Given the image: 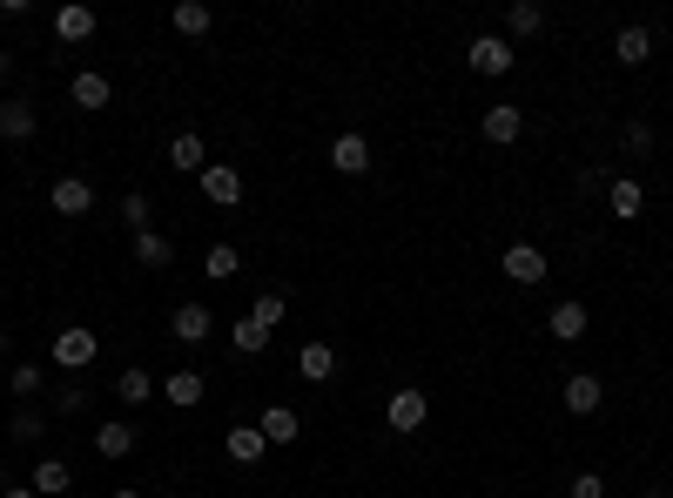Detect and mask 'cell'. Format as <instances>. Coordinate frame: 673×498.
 <instances>
[{
    "label": "cell",
    "instance_id": "15",
    "mask_svg": "<svg viewBox=\"0 0 673 498\" xmlns=\"http://www.w3.org/2000/svg\"><path fill=\"white\" fill-rule=\"evenodd\" d=\"M297 377H303V385H331V377H337V351H331V343H303V351H297Z\"/></svg>",
    "mask_w": 673,
    "mask_h": 498
},
{
    "label": "cell",
    "instance_id": "24",
    "mask_svg": "<svg viewBox=\"0 0 673 498\" xmlns=\"http://www.w3.org/2000/svg\"><path fill=\"white\" fill-rule=\"evenodd\" d=\"M135 438H142V432L129 425V417H115V425H101V432H95V451H101V458H129V451H135Z\"/></svg>",
    "mask_w": 673,
    "mask_h": 498
},
{
    "label": "cell",
    "instance_id": "35",
    "mask_svg": "<svg viewBox=\"0 0 673 498\" xmlns=\"http://www.w3.org/2000/svg\"><path fill=\"white\" fill-rule=\"evenodd\" d=\"M55 411H61V417H82V411H88V391H82V385H61V391H55Z\"/></svg>",
    "mask_w": 673,
    "mask_h": 498
},
{
    "label": "cell",
    "instance_id": "7",
    "mask_svg": "<svg viewBox=\"0 0 673 498\" xmlns=\"http://www.w3.org/2000/svg\"><path fill=\"white\" fill-rule=\"evenodd\" d=\"M600 404H606V377H600V371H573V377H566V411H573V417H592Z\"/></svg>",
    "mask_w": 673,
    "mask_h": 498
},
{
    "label": "cell",
    "instance_id": "40",
    "mask_svg": "<svg viewBox=\"0 0 673 498\" xmlns=\"http://www.w3.org/2000/svg\"><path fill=\"white\" fill-rule=\"evenodd\" d=\"M0 351H8V324H0Z\"/></svg>",
    "mask_w": 673,
    "mask_h": 498
},
{
    "label": "cell",
    "instance_id": "6",
    "mask_svg": "<svg viewBox=\"0 0 673 498\" xmlns=\"http://www.w3.org/2000/svg\"><path fill=\"white\" fill-rule=\"evenodd\" d=\"M195 182H203V196H209L216 209H236V203H243V169H236V162H209Z\"/></svg>",
    "mask_w": 673,
    "mask_h": 498
},
{
    "label": "cell",
    "instance_id": "41",
    "mask_svg": "<svg viewBox=\"0 0 673 498\" xmlns=\"http://www.w3.org/2000/svg\"><path fill=\"white\" fill-rule=\"evenodd\" d=\"M640 498H666V491H640Z\"/></svg>",
    "mask_w": 673,
    "mask_h": 498
},
{
    "label": "cell",
    "instance_id": "21",
    "mask_svg": "<svg viewBox=\"0 0 673 498\" xmlns=\"http://www.w3.org/2000/svg\"><path fill=\"white\" fill-rule=\"evenodd\" d=\"M135 263H142V270H169V263H176V243L163 236V229H142V236H135Z\"/></svg>",
    "mask_w": 673,
    "mask_h": 498
},
{
    "label": "cell",
    "instance_id": "19",
    "mask_svg": "<svg viewBox=\"0 0 673 498\" xmlns=\"http://www.w3.org/2000/svg\"><path fill=\"white\" fill-rule=\"evenodd\" d=\"M41 498H68L74 491V472H68V458H41V465H34V478H27Z\"/></svg>",
    "mask_w": 673,
    "mask_h": 498
},
{
    "label": "cell",
    "instance_id": "20",
    "mask_svg": "<svg viewBox=\"0 0 673 498\" xmlns=\"http://www.w3.org/2000/svg\"><path fill=\"white\" fill-rule=\"evenodd\" d=\"M169 162H176L182 175H203V169H209V148H203V135H195V129H182V135L169 142Z\"/></svg>",
    "mask_w": 673,
    "mask_h": 498
},
{
    "label": "cell",
    "instance_id": "25",
    "mask_svg": "<svg viewBox=\"0 0 673 498\" xmlns=\"http://www.w3.org/2000/svg\"><path fill=\"white\" fill-rule=\"evenodd\" d=\"M505 27L519 34V41H532V34H545V8H539V0H512V8H505Z\"/></svg>",
    "mask_w": 673,
    "mask_h": 498
},
{
    "label": "cell",
    "instance_id": "27",
    "mask_svg": "<svg viewBox=\"0 0 673 498\" xmlns=\"http://www.w3.org/2000/svg\"><path fill=\"white\" fill-rule=\"evenodd\" d=\"M203 277H209V283H229V277H243V256H236L229 243H216V250L203 256Z\"/></svg>",
    "mask_w": 673,
    "mask_h": 498
},
{
    "label": "cell",
    "instance_id": "13",
    "mask_svg": "<svg viewBox=\"0 0 673 498\" xmlns=\"http://www.w3.org/2000/svg\"><path fill=\"white\" fill-rule=\"evenodd\" d=\"M163 398H169L176 411H195V404L209 398V377H203V371H176V377H163Z\"/></svg>",
    "mask_w": 673,
    "mask_h": 498
},
{
    "label": "cell",
    "instance_id": "3",
    "mask_svg": "<svg viewBox=\"0 0 673 498\" xmlns=\"http://www.w3.org/2000/svg\"><path fill=\"white\" fill-rule=\"evenodd\" d=\"M498 270H505V283H519V290H532V283H545V250L539 243H512L505 256H498Z\"/></svg>",
    "mask_w": 673,
    "mask_h": 498
},
{
    "label": "cell",
    "instance_id": "39",
    "mask_svg": "<svg viewBox=\"0 0 673 498\" xmlns=\"http://www.w3.org/2000/svg\"><path fill=\"white\" fill-rule=\"evenodd\" d=\"M115 498H142V491H129V485H122V491H115Z\"/></svg>",
    "mask_w": 673,
    "mask_h": 498
},
{
    "label": "cell",
    "instance_id": "26",
    "mask_svg": "<svg viewBox=\"0 0 673 498\" xmlns=\"http://www.w3.org/2000/svg\"><path fill=\"white\" fill-rule=\"evenodd\" d=\"M155 391H163V385H155L148 371H122V377H115V398H122V404H148Z\"/></svg>",
    "mask_w": 673,
    "mask_h": 498
},
{
    "label": "cell",
    "instance_id": "9",
    "mask_svg": "<svg viewBox=\"0 0 673 498\" xmlns=\"http://www.w3.org/2000/svg\"><path fill=\"white\" fill-rule=\"evenodd\" d=\"M479 135H485V142H498V148H512V142L526 135V114L512 108V101H498V108H485V114H479Z\"/></svg>",
    "mask_w": 673,
    "mask_h": 498
},
{
    "label": "cell",
    "instance_id": "23",
    "mask_svg": "<svg viewBox=\"0 0 673 498\" xmlns=\"http://www.w3.org/2000/svg\"><path fill=\"white\" fill-rule=\"evenodd\" d=\"M229 351H236V357H263V351H269V330H263L256 317H236V324H229Z\"/></svg>",
    "mask_w": 673,
    "mask_h": 498
},
{
    "label": "cell",
    "instance_id": "29",
    "mask_svg": "<svg viewBox=\"0 0 673 498\" xmlns=\"http://www.w3.org/2000/svg\"><path fill=\"white\" fill-rule=\"evenodd\" d=\"M176 34H189V41L209 34V8H203V0H176Z\"/></svg>",
    "mask_w": 673,
    "mask_h": 498
},
{
    "label": "cell",
    "instance_id": "5",
    "mask_svg": "<svg viewBox=\"0 0 673 498\" xmlns=\"http://www.w3.org/2000/svg\"><path fill=\"white\" fill-rule=\"evenodd\" d=\"M424 417H431V398H424V391H390V404H384V425L398 432V438L424 432Z\"/></svg>",
    "mask_w": 673,
    "mask_h": 498
},
{
    "label": "cell",
    "instance_id": "4",
    "mask_svg": "<svg viewBox=\"0 0 673 498\" xmlns=\"http://www.w3.org/2000/svg\"><path fill=\"white\" fill-rule=\"evenodd\" d=\"M95 8H88V0H61V8H55V41L61 48H82V41H95Z\"/></svg>",
    "mask_w": 673,
    "mask_h": 498
},
{
    "label": "cell",
    "instance_id": "32",
    "mask_svg": "<svg viewBox=\"0 0 673 498\" xmlns=\"http://www.w3.org/2000/svg\"><path fill=\"white\" fill-rule=\"evenodd\" d=\"M48 425H41V411H14V445H41Z\"/></svg>",
    "mask_w": 673,
    "mask_h": 498
},
{
    "label": "cell",
    "instance_id": "18",
    "mask_svg": "<svg viewBox=\"0 0 673 498\" xmlns=\"http://www.w3.org/2000/svg\"><path fill=\"white\" fill-rule=\"evenodd\" d=\"M229 465H263V451H269V438L256 432V425H229Z\"/></svg>",
    "mask_w": 673,
    "mask_h": 498
},
{
    "label": "cell",
    "instance_id": "33",
    "mask_svg": "<svg viewBox=\"0 0 673 498\" xmlns=\"http://www.w3.org/2000/svg\"><path fill=\"white\" fill-rule=\"evenodd\" d=\"M122 222L135 229V236H142V229L155 222V216H148V196H142V189H129V196H122Z\"/></svg>",
    "mask_w": 673,
    "mask_h": 498
},
{
    "label": "cell",
    "instance_id": "38",
    "mask_svg": "<svg viewBox=\"0 0 673 498\" xmlns=\"http://www.w3.org/2000/svg\"><path fill=\"white\" fill-rule=\"evenodd\" d=\"M8 74H14V54H0V82H8Z\"/></svg>",
    "mask_w": 673,
    "mask_h": 498
},
{
    "label": "cell",
    "instance_id": "10",
    "mask_svg": "<svg viewBox=\"0 0 673 498\" xmlns=\"http://www.w3.org/2000/svg\"><path fill=\"white\" fill-rule=\"evenodd\" d=\"M606 209H613V222H640L647 216V189L633 182V175H613L606 182Z\"/></svg>",
    "mask_w": 673,
    "mask_h": 498
},
{
    "label": "cell",
    "instance_id": "28",
    "mask_svg": "<svg viewBox=\"0 0 673 498\" xmlns=\"http://www.w3.org/2000/svg\"><path fill=\"white\" fill-rule=\"evenodd\" d=\"M552 337L579 343V337H586V303H560V311H552Z\"/></svg>",
    "mask_w": 673,
    "mask_h": 498
},
{
    "label": "cell",
    "instance_id": "14",
    "mask_svg": "<svg viewBox=\"0 0 673 498\" xmlns=\"http://www.w3.org/2000/svg\"><path fill=\"white\" fill-rule=\"evenodd\" d=\"M169 330H176V343H209L216 317L203 311V303H176V317H169Z\"/></svg>",
    "mask_w": 673,
    "mask_h": 498
},
{
    "label": "cell",
    "instance_id": "12",
    "mask_svg": "<svg viewBox=\"0 0 673 498\" xmlns=\"http://www.w3.org/2000/svg\"><path fill=\"white\" fill-rule=\"evenodd\" d=\"M613 61H620V68H647V61H653V27H640V21H633V27H620Z\"/></svg>",
    "mask_w": 673,
    "mask_h": 498
},
{
    "label": "cell",
    "instance_id": "31",
    "mask_svg": "<svg viewBox=\"0 0 673 498\" xmlns=\"http://www.w3.org/2000/svg\"><path fill=\"white\" fill-rule=\"evenodd\" d=\"M41 385H48V371H41V364H14V377H8V391H14V398H34Z\"/></svg>",
    "mask_w": 673,
    "mask_h": 498
},
{
    "label": "cell",
    "instance_id": "8",
    "mask_svg": "<svg viewBox=\"0 0 673 498\" xmlns=\"http://www.w3.org/2000/svg\"><path fill=\"white\" fill-rule=\"evenodd\" d=\"M48 203H55V216H88L95 209V189H88V175H55Z\"/></svg>",
    "mask_w": 673,
    "mask_h": 498
},
{
    "label": "cell",
    "instance_id": "30",
    "mask_svg": "<svg viewBox=\"0 0 673 498\" xmlns=\"http://www.w3.org/2000/svg\"><path fill=\"white\" fill-rule=\"evenodd\" d=\"M250 317H256V324H263V330L276 337V324H284V290H263V296L250 303Z\"/></svg>",
    "mask_w": 673,
    "mask_h": 498
},
{
    "label": "cell",
    "instance_id": "34",
    "mask_svg": "<svg viewBox=\"0 0 673 498\" xmlns=\"http://www.w3.org/2000/svg\"><path fill=\"white\" fill-rule=\"evenodd\" d=\"M620 142H626V156H653V129H647V122H626Z\"/></svg>",
    "mask_w": 673,
    "mask_h": 498
},
{
    "label": "cell",
    "instance_id": "1",
    "mask_svg": "<svg viewBox=\"0 0 673 498\" xmlns=\"http://www.w3.org/2000/svg\"><path fill=\"white\" fill-rule=\"evenodd\" d=\"M48 357H55L61 371H88V364L101 357V337H95L88 324H61L55 343H48Z\"/></svg>",
    "mask_w": 673,
    "mask_h": 498
},
{
    "label": "cell",
    "instance_id": "16",
    "mask_svg": "<svg viewBox=\"0 0 673 498\" xmlns=\"http://www.w3.org/2000/svg\"><path fill=\"white\" fill-rule=\"evenodd\" d=\"M256 432H263L269 445H297V438H303V417H297L290 404H269V411L256 417Z\"/></svg>",
    "mask_w": 673,
    "mask_h": 498
},
{
    "label": "cell",
    "instance_id": "36",
    "mask_svg": "<svg viewBox=\"0 0 673 498\" xmlns=\"http://www.w3.org/2000/svg\"><path fill=\"white\" fill-rule=\"evenodd\" d=\"M566 491H573V498H606V478H600V472H579Z\"/></svg>",
    "mask_w": 673,
    "mask_h": 498
},
{
    "label": "cell",
    "instance_id": "11",
    "mask_svg": "<svg viewBox=\"0 0 673 498\" xmlns=\"http://www.w3.org/2000/svg\"><path fill=\"white\" fill-rule=\"evenodd\" d=\"M108 95H115V82H108V74H101V68H82V74H74V82H68V101H74V108H82V114H95V108H108Z\"/></svg>",
    "mask_w": 673,
    "mask_h": 498
},
{
    "label": "cell",
    "instance_id": "22",
    "mask_svg": "<svg viewBox=\"0 0 673 498\" xmlns=\"http://www.w3.org/2000/svg\"><path fill=\"white\" fill-rule=\"evenodd\" d=\"M34 122H41V114H34V101H0V142H27Z\"/></svg>",
    "mask_w": 673,
    "mask_h": 498
},
{
    "label": "cell",
    "instance_id": "17",
    "mask_svg": "<svg viewBox=\"0 0 673 498\" xmlns=\"http://www.w3.org/2000/svg\"><path fill=\"white\" fill-rule=\"evenodd\" d=\"M331 169H337V175H364V169H371V142H364V135H337V142H331Z\"/></svg>",
    "mask_w": 673,
    "mask_h": 498
},
{
    "label": "cell",
    "instance_id": "2",
    "mask_svg": "<svg viewBox=\"0 0 673 498\" xmlns=\"http://www.w3.org/2000/svg\"><path fill=\"white\" fill-rule=\"evenodd\" d=\"M465 61H471V74H485V82H505L519 54H512V41H505V34H479V41L465 48Z\"/></svg>",
    "mask_w": 673,
    "mask_h": 498
},
{
    "label": "cell",
    "instance_id": "37",
    "mask_svg": "<svg viewBox=\"0 0 673 498\" xmlns=\"http://www.w3.org/2000/svg\"><path fill=\"white\" fill-rule=\"evenodd\" d=\"M0 498H41L34 485H0Z\"/></svg>",
    "mask_w": 673,
    "mask_h": 498
}]
</instances>
